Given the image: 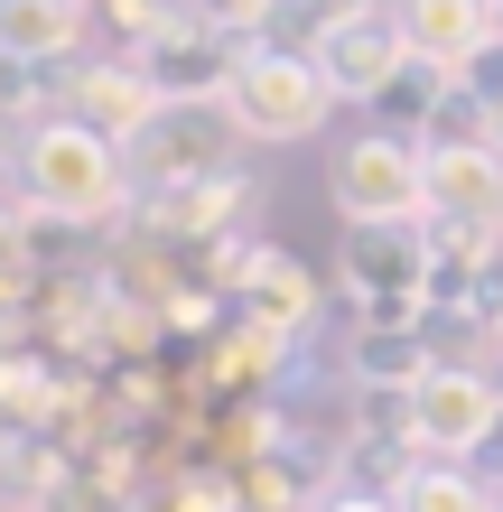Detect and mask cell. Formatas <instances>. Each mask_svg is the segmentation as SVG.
Returning <instances> with one entry per match:
<instances>
[{
	"label": "cell",
	"instance_id": "cell-1",
	"mask_svg": "<svg viewBox=\"0 0 503 512\" xmlns=\"http://www.w3.org/2000/svg\"><path fill=\"white\" fill-rule=\"evenodd\" d=\"M19 187L56 224H94V215H112V205L131 196V149L84 131L75 112H56V122H38L19 140Z\"/></svg>",
	"mask_w": 503,
	"mask_h": 512
},
{
	"label": "cell",
	"instance_id": "cell-2",
	"mask_svg": "<svg viewBox=\"0 0 503 512\" xmlns=\"http://www.w3.org/2000/svg\"><path fill=\"white\" fill-rule=\"evenodd\" d=\"M327 205L354 233H392V224H429V140L401 131H364L327 159Z\"/></svg>",
	"mask_w": 503,
	"mask_h": 512
},
{
	"label": "cell",
	"instance_id": "cell-3",
	"mask_svg": "<svg viewBox=\"0 0 503 512\" xmlns=\"http://www.w3.org/2000/svg\"><path fill=\"white\" fill-rule=\"evenodd\" d=\"M429 233L438 261L503 252V140H429Z\"/></svg>",
	"mask_w": 503,
	"mask_h": 512
},
{
	"label": "cell",
	"instance_id": "cell-4",
	"mask_svg": "<svg viewBox=\"0 0 503 512\" xmlns=\"http://www.w3.org/2000/svg\"><path fill=\"white\" fill-rule=\"evenodd\" d=\"M224 112H233V131H243V140L289 149V140H317V131H327L336 94H327V75H317L308 47H243Z\"/></svg>",
	"mask_w": 503,
	"mask_h": 512
},
{
	"label": "cell",
	"instance_id": "cell-5",
	"mask_svg": "<svg viewBox=\"0 0 503 512\" xmlns=\"http://www.w3.org/2000/svg\"><path fill=\"white\" fill-rule=\"evenodd\" d=\"M494 429H503V382L485 364H448L438 354L429 382L401 391V438L420 447V466H466Z\"/></svg>",
	"mask_w": 503,
	"mask_h": 512
},
{
	"label": "cell",
	"instance_id": "cell-6",
	"mask_svg": "<svg viewBox=\"0 0 503 512\" xmlns=\"http://www.w3.org/2000/svg\"><path fill=\"white\" fill-rule=\"evenodd\" d=\"M429 270H438V233H429V224L345 233V289L364 298L373 326H420V308H429Z\"/></svg>",
	"mask_w": 503,
	"mask_h": 512
},
{
	"label": "cell",
	"instance_id": "cell-7",
	"mask_svg": "<svg viewBox=\"0 0 503 512\" xmlns=\"http://www.w3.org/2000/svg\"><path fill=\"white\" fill-rule=\"evenodd\" d=\"M317 75H327V94L336 103H382L401 84L410 66V38H401V19L392 10H373V19H345V28H317Z\"/></svg>",
	"mask_w": 503,
	"mask_h": 512
},
{
	"label": "cell",
	"instance_id": "cell-8",
	"mask_svg": "<svg viewBox=\"0 0 503 512\" xmlns=\"http://www.w3.org/2000/svg\"><path fill=\"white\" fill-rule=\"evenodd\" d=\"M66 94H75V122H84V131H103V140H122V149H140V140H150V122L168 112V94L150 84L140 56H94Z\"/></svg>",
	"mask_w": 503,
	"mask_h": 512
},
{
	"label": "cell",
	"instance_id": "cell-9",
	"mask_svg": "<svg viewBox=\"0 0 503 512\" xmlns=\"http://www.w3.org/2000/svg\"><path fill=\"white\" fill-rule=\"evenodd\" d=\"M233 112L224 103H168L159 122H150V140H140V159H150L168 187H205V177H233L224 159H233Z\"/></svg>",
	"mask_w": 503,
	"mask_h": 512
},
{
	"label": "cell",
	"instance_id": "cell-10",
	"mask_svg": "<svg viewBox=\"0 0 503 512\" xmlns=\"http://www.w3.org/2000/svg\"><path fill=\"white\" fill-rule=\"evenodd\" d=\"M392 19H401L410 56H420V66H438L448 84L503 38V28H494V0H392Z\"/></svg>",
	"mask_w": 503,
	"mask_h": 512
},
{
	"label": "cell",
	"instance_id": "cell-11",
	"mask_svg": "<svg viewBox=\"0 0 503 512\" xmlns=\"http://www.w3.org/2000/svg\"><path fill=\"white\" fill-rule=\"evenodd\" d=\"M84 10H94V0H0V56H10V66H47V56H75Z\"/></svg>",
	"mask_w": 503,
	"mask_h": 512
},
{
	"label": "cell",
	"instance_id": "cell-12",
	"mask_svg": "<svg viewBox=\"0 0 503 512\" xmlns=\"http://www.w3.org/2000/svg\"><path fill=\"white\" fill-rule=\"evenodd\" d=\"M345 364H354V382H364V391H392V382L410 391V382H429L438 354H429L420 326H364V336L345 345Z\"/></svg>",
	"mask_w": 503,
	"mask_h": 512
},
{
	"label": "cell",
	"instance_id": "cell-13",
	"mask_svg": "<svg viewBox=\"0 0 503 512\" xmlns=\"http://www.w3.org/2000/svg\"><path fill=\"white\" fill-rule=\"evenodd\" d=\"M448 103H457V84L438 75V66H420V56H410V66H401V84L373 103V112H382L373 131H401V140H420V122H448Z\"/></svg>",
	"mask_w": 503,
	"mask_h": 512
},
{
	"label": "cell",
	"instance_id": "cell-14",
	"mask_svg": "<svg viewBox=\"0 0 503 512\" xmlns=\"http://www.w3.org/2000/svg\"><path fill=\"white\" fill-rule=\"evenodd\" d=\"M392 503H401V512H503L466 466H401V475H392Z\"/></svg>",
	"mask_w": 503,
	"mask_h": 512
},
{
	"label": "cell",
	"instance_id": "cell-15",
	"mask_svg": "<svg viewBox=\"0 0 503 512\" xmlns=\"http://www.w3.org/2000/svg\"><path fill=\"white\" fill-rule=\"evenodd\" d=\"M457 94H466V103H476V112H485V122H494V131H503V38H494V47H485V56H476V66H466V75H457Z\"/></svg>",
	"mask_w": 503,
	"mask_h": 512
},
{
	"label": "cell",
	"instance_id": "cell-16",
	"mask_svg": "<svg viewBox=\"0 0 503 512\" xmlns=\"http://www.w3.org/2000/svg\"><path fill=\"white\" fill-rule=\"evenodd\" d=\"M317 512H401V503H392V494H327Z\"/></svg>",
	"mask_w": 503,
	"mask_h": 512
},
{
	"label": "cell",
	"instance_id": "cell-17",
	"mask_svg": "<svg viewBox=\"0 0 503 512\" xmlns=\"http://www.w3.org/2000/svg\"><path fill=\"white\" fill-rule=\"evenodd\" d=\"M494 28H503V0H494Z\"/></svg>",
	"mask_w": 503,
	"mask_h": 512
},
{
	"label": "cell",
	"instance_id": "cell-18",
	"mask_svg": "<svg viewBox=\"0 0 503 512\" xmlns=\"http://www.w3.org/2000/svg\"><path fill=\"white\" fill-rule=\"evenodd\" d=\"M187 10H196V0H187Z\"/></svg>",
	"mask_w": 503,
	"mask_h": 512
}]
</instances>
